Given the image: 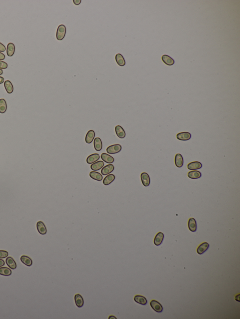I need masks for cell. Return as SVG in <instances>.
<instances>
[{
    "label": "cell",
    "mask_w": 240,
    "mask_h": 319,
    "mask_svg": "<svg viewBox=\"0 0 240 319\" xmlns=\"http://www.w3.org/2000/svg\"><path fill=\"white\" fill-rule=\"evenodd\" d=\"M37 229L39 233L41 235H45L47 233V229L43 222L39 221L37 223Z\"/></svg>",
    "instance_id": "5b68a950"
},
{
    "label": "cell",
    "mask_w": 240,
    "mask_h": 319,
    "mask_svg": "<svg viewBox=\"0 0 240 319\" xmlns=\"http://www.w3.org/2000/svg\"><path fill=\"white\" fill-rule=\"evenodd\" d=\"M115 178L116 177L114 175L109 174L104 178L103 181V184L105 185H109L111 183H112L114 180Z\"/></svg>",
    "instance_id": "4316f807"
},
{
    "label": "cell",
    "mask_w": 240,
    "mask_h": 319,
    "mask_svg": "<svg viewBox=\"0 0 240 319\" xmlns=\"http://www.w3.org/2000/svg\"><path fill=\"white\" fill-rule=\"evenodd\" d=\"M122 149V146L120 144H114L107 148L106 151L109 154H116L119 153Z\"/></svg>",
    "instance_id": "7a4b0ae2"
},
{
    "label": "cell",
    "mask_w": 240,
    "mask_h": 319,
    "mask_svg": "<svg viewBox=\"0 0 240 319\" xmlns=\"http://www.w3.org/2000/svg\"><path fill=\"white\" fill-rule=\"evenodd\" d=\"M66 33V27L64 24H60L57 30L56 37L57 40H62L65 38Z\"/></svg>",
    "instance_id": "6da1fadb"
},
{
    "label": "cell",
    "mask_w": 240,
    "mask_h": 319,
    "mask_svg": "<svg viewBox=\"0 0 240 319\" xmlns=\"http://www.w3.org/2000/svg\"><path fill=\"white\" fill-rule=\"evenodd\" d=\"M188 227L190 231L192 232H195L197 229V224L196 222L195 219L191 218H190L188 221Z\"/></svg>",
    "instance_id": "9a60e30c"
},
{
    "label": "cell",
    "mask_w": 240,
    "mask_h": 319,
    "mask_svg": "<svg viewBox=\"0 0 240 319\" xmlns=\"http://www.w3.org/2000/svg\"><path fill=\"white\" fill-rule=\"evenodd\" d=\"M161 59H162L163 62L165 64H167V65L172 66L175 63L174 60L169 55H166V54L163 55L162 57H161Z\"/></svg>",
    "instance_id": "e0dca14e"
},
{
    "label": "cell",
    "mask_w": 240,
    "mask_h": 319,
    "mask_svg": "<svg viewBox=\"0 0 240 319\" xmlns=\"http://www.w3.org/2000/svg\"><path fill=\"white\" fill-rule=\"evenodd\" d=\"M175 164L178 168H181L184 165V158L181 154H176L175 156Z\"/></svg>",
    "instance_id": "9c48e42d"
},
{
    "label": "cell",
    "mask_w": 240,
    "mask_h": 319,
    "mask_svg": "<svg viewBox=\"0 0 240 319\" xmlns=\"http://www.w3.org/2000/svg\"><path fill=\"white\" fill-rule=\"evenodd\" d=\"M4 265H5V262L4 260L0 259V267L4 266Z\"/></svg>",
    "instance_id": "8d00e7d4"
},
{
    "label": "cell",
    "mask_w": 240,
    "mask_h": 319,
    "mask_svg": "<svg viewBox=\"0 0 240 319\" xmlns=\"http://www.w3.org/2000/svg\"><path fill=\"white\" fill-rule=\"evenodd\" d=\"M141 179L142 184L144 186L148 187L149 186L151 180L148 174L145 172L142 173L141 174Z\"/></svg>",
    "instance_id": "52a82bcc"
},
{
    "label": "cell",
    "mask_w": 240,
    "mask_h": 319,
    "mask_svg": "<svg viewBox=\"0 0 240 319\" xmlns=\"http://www.w3.org/2000/svg\"><path fill=\"white\" fill-rule=\"evenodd\" d=\"M4 78L3 77H0V84H2V83H4Z\"/></svg>",
    "instance_id": "74e56055"
},
{
    "label": "cell",
    "mask_w": 240,
    "mask_h": 319,
    "mask_svg": "<svg viewBox=\"0 0 240 319\" xmlns=\"http://www.w3.org/2000/svg\"><path fill=\"white\" fill-rule=\"evenodd\" d=\"M93 143H94V147L96 151H100L102 150L103 145H102V141L100 138L99 137L96 138L94 140Z\"/></svg>",
    "instance_id": "cb8c5ba5"
},
{
    "label": "cell",
    "mask_w": 240,
    "mask_h": 319,
    "mask_svg": "<svg viewBox=\"0 0 240 319\" xmlns=\"http://www.w3.org/2000/svg\"><path fill=\"white\" fill-rule=\"evenodd\" d=\"M116 60L118 65L121 66H123L125 65L126 62L122 54H117L116 55Z\"/></svg>",
    "instance_id": "484cf974"
},
{
    "label": "cell",
    "mask_w": 240,
    "mask_h": 319,
    "mask_svg": "<svg viewBox=\"0 0 240 319\" xmlns=\"http://www.w3.org/2000/svg\"><path fill=\"white\" fill-rule=\"evenodd\" d=\"M5 51H6V47L5 45L0 42V52H4Z\"/></svg>",
    "instance_id": "836d02e7"
},
{
    "label": "cell",
    "mask_w": 240,
    "mask_h": 319,
    "mask_svg": "<svg viewBox=\"0 0 240 319\" xmlns=\"http://www.w3.org/2000/svg\"><path fill=\"white\" fill-rule=\"evenodd\" d=\"M20 260L24 265H27V266H31L33 264L32 259L27 255H22L20 258Z\"/></svg>",
    "instance_id": "83f0119b"
},
{
    "label": "cell",
    "mask_w": 240,
    "mask_h": 319,
    "mask_svg": "<svg viewBox=\"0 0 240 319\" xmlns=\"http://www.w3.org/2000/svg\"><path fill=\"white\" fill-rule=\"evenodd\" d=\"M95 136V133L94 131L92 130L89 131L86 135V139H85L86 143L87 144H91V143L93 142Z\"/></svg>",
    "instance_id": "4fadbf2b"
},
{
    "label": "cell",
    "mask_w": 240,
    "mask_h": 319,
    "mask_svg": "<svg viewBox=\"0 0 240 319\" xmlns=\"http://www.w3.org/2000/svg\"><path fill=\"white\" fill-rule=\"evenodd\" d=\"M114 169V167L113 164H108L102 168L101 172L103 175H106L112 173Z\"/></svg>",
    "instance_id": "ba28073f"
},
{
    "label": "cell",
    "mask_w": 240,
    "mask_h": 319,
    "mask_svg": "<svg viewBox=\"0 0 240 319\" xmlns=\"http://www.w3.org/2000/svg\"><path fill=\"white\" fill-rule=\"evenodd\" d=\"M12 274V271L10 269L7 267L0 268V275L4 276H10Z\"/></svg>",
    "instance_id": "4dcf8cb0"
},
{
    "label": "cell",
    "mask_w": 240,
    "mask_h": 319,
    "mask_svg": "<svg viewBox=\"0 0 240 319\" xmlns=\"http://www.w3.org/2000/svg\"><path fill=\"white\" fill-rule=\"evenodd\" d=\"M5 59V55L3 54L0 52V60H4Z\"/></svg>",
    "instance_id": "e575fe53"
},
{
    "label": "cell",
    "mask_w": 240,
    "mask_h": 319,
    "mask_svg": "<svg viewBox=\"0 0 240 319\" xmlns=\"http://www.w3.org/2000/svg\"><path fill=\"white\" fill-rule=\"evenodd\" d=\"M150 305L152 309L157 313H161L163 310V308L160 303L155 300H152L150 302Z\"/></svg>",
    "instance_id": "3957f363"
},
{
    "label": "cell",
    "mask_w": 240,
    "mask_h": 319,
    "mask_svg": "<svg viewBox=\"0 0 240 319\" xmlns=\"http://www.w3.org/2000/svg\"><path fill=\"white\" fill-rule=\"evenodd\" d=\"M73 1L75 4L78 5L80 4L81 1V0H73Z\"/></svg>",
    "instance_id": "d590c367"
},
{
    "label": "cell",
    "mask_w": 240,
    "mask_h": 319,
    "mask_svg": "<svg viewBox=\"0 0 240 319\" xmlns=\"http://www.w3.org/2000/svg\"><path fill=\"white\" fill-rule=\"evenodd\" d=\"M7 110V104L6 100L3 98L0 99V113L3 114Z\"/></svg>",
    "instance_id": "f546056e"
},
{
    "label": "cell",
    "mask_w": 240,
    "mask_h": 319,
    "mask_svg": "<svg viewBox=\"0 0 240 319\" xmlns=\"http://www.w3.org/2000/svg\"><path fill=\"white\" fill-rule=\"evenodd\" d=\"M201 176H202V174L201 172L197 170L191 171L189 172L188 174V177L192 179H199L201 177Z\"/></svg>",
    "instance_id": "d4e9b609"
},
{
    "label": "cell",
    "mask_w": 240,
    "mask_h": 319,
    "mask_svg": "<svg viewBox=\"0 0 240 319\" xmlns=\"http://www.w3.org/2000/svg\"><path fill=\"white\" fill-rule=\"evenodd\" d=\"M209 248V244H208V243L205 242L199 246V247L197 248L196 251L199 255H202L205 253L206 250H207Z\"/></svg>",
    "instance_id": "7c38bea8"
},
{
    "label": "cell",
    "mask_w": 240,
    "mask_h": 319,
    "mask_svg": "<svg viewBox=\"0 0 240 319\" xmlns=\"http://www.w3.org/2000/svg\"><path fill=\"white\" fill-rule=\"evenodd\" d=\"M75 305L78 307L80 308L83 307L84 305V300L83 297L80 294H76L75 295Z\"/></svg>",
    "instance_id": "2e32d148"
},
{
    "label": "cell",
    "mask_w": 240,
    "mask_h": 319,
    "mask_svg": "<svg viewBox=\"0 0 240 319\" xmlns=\"http://www.w3.org/2000/svg\"><path fill=\"white\" fill-rule=\"evenodd\" d=\"M3 70L1 69H0V75H2L3 74Z\"/></svg>",
    "instance_id": "f35d334b"
},
{
    "label": "cell",
    "mask_w": 240,
    "mask_h": 319,
    "mask_svg": "<svg viewBox=\"0 0 240 319\" xmlns=\"http://www.w3.org/2000/svg\"><path fill=\"white\" fill-rule=\"evenodd\" d=\"M135 301L138 304L145 305L147 304V300L145 297L141 295H136L134 298Z\"/></svg>",
    "instance_id": "ffe728a7"
},
{
    "label": "cell",
    "mask_w": 240,
    "mask_h": 319,
    "mask_svg": "<svg viewBox=\"0 0 240 319\" xmlns=\"http://www.w3.org/2000/svg\"><path fill=\"white\" fill-rule=\"evenodd\" d=\"M15 51V46L12 43H9L7 47V54L9 57L12 56Z\"/></svg>",
    "instance_id": "d6986e66"
},
{
    "label": "cell",
    "mask_w": 240,
    "mask_h": 319,
    "mask_svg": "<svg viewBox=\"0 0 240 319\" xmlns=\"http://www.w3.org/2000/svg\"><path fill=\"white\" fill-rule=\"evenodd\" d=\"M202 167V164L199 162H191L188 164L187 168L191 170H195L200 169Z\"/></svg>",
    "instance_id": "30bf717a"
},
{
    "label": "cell",
    "mask_w": 240,
    "mask_h": 319,
    "mask_svg": "<svg viewBox=\"0 0 240 319\" xmlns=\"http://www.w3.org/2000/svg\"><path fill=\"white\" fill-rule=\"evenodd\" d=\"M115 131L117 136L120 139H124L126 137V132L121 125H116L115 127Z\"/></svg>",
    "instance_id": "8992f818"
},
{
    "label": "cell",
    "mask_w": 240,
    "mask_h": 319,
    "mask_svg": "<svg viewBox=\"0 0 240 319\" xmlns=\"http://www.w3.org/2000/svg\"><path fill=\"white\" fill-rule=\"evenodd\" d=\"M176 138L182 141H187L191 139V134L189 132H182L176 135Z\"/></svg>",
    "instance_id": "277c9868"
},
{
    "label": "cell",
    "mask_w": 240,
    "mask_h": 319,
    "mask_svg": "<svg viewBox=\"0 0 240 319\" xmlns=\"http://www.w3.org/2000/svg\"><path fill=\"white\" fill-rule=\"evenodd\" d=\"M4 86L6 91L8 94H12L14 91V87L12 82L9 80L4 81Z\"/></svg>",
    "instance_id": "7402d4cb"
},
{
    "label": "cell",
    "mask_w": 240,
    "mask_h": 319,
    "mask_svg": "<svg viewBox=\"0 0 240 319\" xmlns=\"http://www.w3.org/2000/svg\"><path fill=\"white\" fill-rule=\"evenodd\" d=\"M101 158L104 162L109 164L113 163L114 161V158L113 157L106 153H102L101 155Z\"/></svg>",
    "instance_id": "44dd1931"
},
{
    "label": "cell",
    "mask_w": 240,
    "mask_h": 319,
    "mask_svg": "<svg viewBox=\"0 0 240 319\" xmlns=\"http://www.w3.org/2000/svg\"><path fill=\"white\" fill-rule=\"evenodd\" d=\"M104 165V162L101 161H99L92 163L91 165V169L93 171H98L101 169Z\"/></svg>",
    "instance_id": "ac0fdd59"
},
{
    "label": "cell",
    "mask_w": 240,
    "mask_h": 319,
    "mask_svg": "<svg viewBox=\"0 0 240 319\" xmlns=\"http://www.w3.org/2000/svg\"><path fill=\"white\" fill-rule=\"evenodd\" d=\"M100 158V156L98 154H93L89 155L87 158L86 162L88 164H92L97 162Z\"/></svg>",
    "instance_id": "5bb4252c"
},
{
    "label": "cell",
    "mask_w": 240,
    "mask_h": 319,
    "mask_svg": "<svg viewBox=\"0 0 240 319\" xmlns=\"http://www.w3.org/2000/svg\"><path fill=\"white\" fill-rule=\"evenodd\" d=\"M6 263L7 264L12 270H15L16 268V264L14 259L12 257H9L7 258L6 259Z\"/></svg>",
    "instance_id": "603a6c76"
},
{
    "label": "cell",
    "mask_w": 240,
    "mask_h": 319,
    "mask_svg": "<svg viewBox=\"0 0 240 319\" xmlns=\"http://www.w3.org/2000/svg\"><path fill=\"white\" fill-rule=\"evenodd\" d=\"M90 177L92 178V179H94L95 180L98 181H101L103 179V177H102V175L96 171H92L89 174Z\"/></svg>",
    "instance_id": "f1b7e54d"
},
{
    "label": "cell",
    "mask_w": 240,
    "mask_h": 319,
    "mask_svg": "<svg viewBox=\"0 0 240 319\" xmlns=\"http://www.w3.org/2000/svg\"><path fill=\"white\" fill-rule=\"evenodd\" d=\"M9 253L5 250H0V259L5 258L8 257Z\"/></svg>",
    "instance_id": "1f68e13d"
},
{
    "label": "cell",
    "mask_w": 240,
    "mask_h": 319,
    "mask_svg": "<svg viewBox=\"0 0 240 319\" xmlns=\"http://www.w3.org/2000/svg\"><path fill=\"white\" fill-rule=\"evenodd\" d=\"M164 238V235L162 232H159L156 234L154 239V243L157 246L161 245Z\"/></svg>",
    "instance_id": "8fae6325"
},
{
    "label": "cell",
    "mask_w": 240,
    "mask_h": 319,
    "mask_svg": "<svg viewBox=\"0 0 240 319\" xmlns=\"http://www.w3.org/2000/svg\"><path fill=\"white\" fill-rule=\"evenodd\" d=\"M8 65L6 62L0 60V69H5L8 68Z\"/></svg>",
    "instance_id": "d6a6232c"
}]
</instances>
